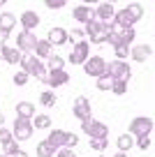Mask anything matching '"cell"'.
I'll return each instance as SVG.
<instances>
[{
	"label": "cell",
	"instance_id": "obj_1",
	"mask_svg": "<svg viewBox=\"0 0 155 157\" xmlns=\"http://www.w3.org/2000/svg\"><path fill=\"white\" fill-rule=\"evenodd\" d=\"M155 123H153V118L148 116H137L132 118V123H130V136L132 139H139V136H150V132H153Z\"/></svg>",
	"mask_w": 155,
	"mask_h": 157
},
{
	"label": "cell",
	"instance_id": "obj_2",
	"mask_svg": "<svg viewBox=\"0 0 155 157\" xmlns=\"http://www.w3.org/2000/svg\"><path fill=\"white\" fill-rule=\"evenodd\" d=\"M107 76L111 81H125L127 83L132 76V69L125 60H111V63H107Z\"/></svg>",
	"mask_w": 155,
	"mask_h": 157
},
{
	"label": "cell",
	"instance_id": "obj_3",
	"mask_svg": "<svg viewBox=\"0 0 155 157\" xmlns=\"http://www.w3.org/2000/svg\"><path fill=\"white\" fill-rule=\"evenodd\" d=\"M19 65H21V72H26L28 76H37V78H39L42 74H46V67H44V63H42V60H37L33 53L21 56Z\"/></svg>",
	"mask_w": 155,
	"mask_h": 157
},
{
	"label": "cell",
	"instance_id": "obj_4",
	"mask_svg": "<svg viewBox=\"0 0 155 157\" xmlns=\"http://www.w3.org/2000/svg\"><path fill=\"white\" fill-rule=\"evenodd\" d=\"M10 132H12V136H14V141L21 143V141H28V139H33L35 127H33V123H30V120H26V118H16Z\"/></svg>",
	"mask_w": 155,
	"mask_h": 157
},
{
	"label": "cell",
	"instance_id": "obj_5",
	"mask_svg": "<svg viewBox=\"0 0 155 157\" xmlns=\"http://www.w3.org/2000/svg\"><path fill=\"white\" fill-rule=\"evenodd\" d=\"M81 67H83V72H86L88 76H93V78L107 76V60L102 58V56H90Z\"/></svg>",
	"mask_w": 155,
	"mask_h": 157
},
{
	"label": "cell",
	"instance_id": "obj_6",
	"mask_svg": "<svg viewBox=\"0 0 155 157\" xmlns=\"http://www.w3.org/2000/svg\"><path fill=\"white\" fill-rule=\"evenodd\" d=\"M72 113H74V118H77V120H81V123H86V120H90V118H93L90 99H88V97H83V95H79V97L74 99Z\"/></svg>",
	"mask_w": 155,
	"mask_h": 157
},
{
	"label": "cell",
	"instance_id": "obj_7",
	"mask_svg": "<svg viewBox=\"0 0 155 157\" xmlns=\"http://www.w3.org/2000/svg\"><path fill=\"white\" fill-rule=\"evenodd\" d=\"M81 129L90 139H107V134H109V127L102 123V120H95V118H90V120L81 123Z\"/></svg>",
	"mask_w": 155,
	"mask_h": 157
},
{
	"label": "cell",
	"instance_id": "obj_8",
	"mask_svg": "<svg viewBox=\"0 0 155 157\" xmlns=\"http://www.w3.org/2000/svg\"><path fill=\"white\" fill-rule=\"evenodd\" d=\"M39 81L42 83H46L49 88H60V86H65L70 81V74L65 72V69H54V72H46L39 76Z\"/></svg>",
	"mask_w": 155,
	"mask_h": 157
},
{
	"label": "cell",
	"instance_id": "obj_9",
	"mask_svg": "<svg viewBox=\"0 0 155 157\" xmlns=\"http://www.w3.org/2000/svg\"><path fill=\"white\" fill-rule=\"evenodd\" d=\"M35 44H37V35H35V33L21 30V33L16 35V49H19L23 56L33 53V51H35Z\"/></svg>",
	"mask_w": 155,
	"mask_h": 157
},
{
	"label": "cell",
	"instance_id": "obj_10",
	"mask_svg": "<svg viewBox=\"0 0 155 157\" xmlns=\"http://www.w3.org/2000/svg\"><path fill=\"white\" fill-rule=\"evenodd\" d=\"M88 58H90V44H88V39H81V42L74 44L72 53H70V63L72 65H83Z\"/></svg>",
	"mask_w": 155,
	"mask_h": 157
},
{
	"label": "cell",
	"instance_id": "obj_11",
	"mask_svg": "<svg viewBox=\"0 0 155 157\" xmlns=\"http://www.w3.org/2000/svg\"><path fill=\"white\" fill-rule=\"evenodd\" d=\"M111 23H113V28H116V30H125V28H134L137 19L130 14V10H127V7H123V10H118L116 14H113Z\"/></svg>",
	"mask_w": 155,
	"mask_h": 157
},
{
	"label": "cell",
	"instance_id": "obj_12",
	"mask_svg": "<svg viewBox=\"0 0 155 157\" xmlns=\"http://www.w3.org/2000/svg\"><path fill=\"white\" fill-rule=\"evenodd\" d=\"M113 14H116V7H113L111 2H100V5L93 10V16H95L100 23H109V21L113 19Z\"/></svg>",
	"mask_w": 155,
	"mask_h": 157
},
{
	"label": "cell",
	"instance_id": "obj_13",
	"mask_svg": "<svg viewBox=\"0 0 155 157\" xmlns=\"http://www.w3.org/2000/svg\"><path fill=\"white\" fill-rule=\"evenodd\" d=\"M153 56V46L150 44H132L130 46V58L134 63H146Z\"/></svg>",
	"mask_w": 155,
	"mask_h": 157
},
{
	"label": "cell",
	"instance_id": "obj_14",
	"mask_svg": "<svg viewBox=\"0 0 155 157\" xmlns=\"http://www.w3.org/2000/svg\"><path fill=\"white\" fill-rule=\"evenodd\" d=\"M16 19H19L21 28H23V30H28V33H33V30L39 25V14H37V12H33V10L23 12V14H21V16H16Z\"/></svg>",
	"mask_w": 155,
	"mask_h": 157
},
{
	"label": "cell",
	"instance_id": "obj_15",
	"mask_svg": "<svg viewBox=\"0 0 155 157\" xmlns=\"http://www.w3.org/2000/svg\"><path fill=\"white\" fill-rule=\"evenodd\" d=\"M21 51L16 49V46H0V60H5L7 65H19V60H21Z\"/></svg>",
	"mask_w": 155,
	"mask_h": 157
},
{
	"label": "cell",
	"instance_id": "obj_16",
	"mask_svg": "<svg viewBox=\"0 0 155 157\" xmlns=\"http://www.w3.org/2000/svg\"><path fill=\"white\" fill-rule=\"evenodd\" d=\"M46 42L51 46H63V44H67V30L65 28H51L49 30V35H46Z\"/></svg>",
	"mask_w": 155,
	"mask_h": 157
},
{
	"label": "cell",
	"instance_id": "obj_17",
	"mask_svg": "<svg viewBox=\"0 0 155 157\" xmlns=\"http://www.w3.org/2000/svg\"><path fill=\"white\" fill-rule=\"evenodd\" d=\"M33 56H35L37 60H42V63H44V60H49L51 56H54V46L49 44L46 39H37V44H35Z\"/></svg>",
	"mask_w": 155,
	"mask_h": 157
},
{
	"label": "cell",
	"instance_id": "obj_18",
	"mask_svg": "<svg viewBox=\"0 0 155 157\" xmlns=\"http://www.w3.org/2000/svg\"><path fill=\"white\" fill-rule=\"evenodd\" d=\"M72 19L86 25L88 21H93V19H95V16H93V7H88V5H77V7L72 10Z\"/></svg>",
	"mask_w": 155,
	"mask_h": 157
},
{
	"label": "cell",
	"instance_id": "obj_19",
	"mask_svg": "<svg viewBox=\"0 0 155 157\" xmlns=\"http://www.w3.org/2000/svg\"><path fill=\"white\" fill-rule=\"evenodd\" d=\"M46 143L54 148V150H60V148L65 146V129H49Z\"/></svg>",
	"mask_w": 155,
	"mask_h": 157
},
{
	"label": "cell",
	"instance_id": "obj_20",
	"mask_svg": "<svg viewBox=\"0 0 155 157\" xmlns=\"http://www.w3.org/2000/svg\"><path fill=\"white\" fill-rule=\"evenodd\" d=\"M16 23H19L16 14H12V12H2V14H0V30H2V33H12Z\"/></svg>",
	"mask_w": 155,
	"mask_h": 157
},
{
	"label": "cell",
	"instance_id": "obj_21",
	"mask_svg": "<svg viewBox=\"0 0 155 157\" xmlns=\"http://www.w3.org/2000/svg\"><path fill=\"white\" fill-rule=\"evenodd\" d=\"M33 116H35V104L33 102H19L16 104V118L33 120Z\"/></svg>",
	"mask_w": 155,
	"mask_h": 157
},
{
	"label": "cell",
	"instance_id": "obj_22",
	"mask_svg": "<svg viewBox=\"0 0 155 157\" xmlns=\"http://www.w3.org/2000/svg\"><path fill=\"white\" fill-rule=\"evenodd\" d=\"M30 123H33L35 129H49V127H51V116H46V113H39V116H37V113H35Z\"/></svg>",
	"mask_w": 155,
	"mask_h": 157
},
{
	"label": "cell",
	"instance_id": "obj_23",
	"mask_svg": "<svg viewBox=\"0 0 155 157\" xmlns=\"http://www.w3.org/2000/svg\"><path fill=\"white\" fill-rule=\"evenodd\" d=\"M116 146H118V152H127L130 148H134V139H132L130 134H118Z\"/></svg>",
	"mask_w": 155,
	"mask_h": 157
},
{
	"label": "cell",
	"instance_id": "obj_24",
	"mask_svg": "<svg viewBox=\"0 0 155 157\" xmlns=\"http://www.w3.org/2000/svg\"><path fill=\"white\" fill-rule=\"evenodd\" d=\"M134 28H125V30H118V42L123 46H132L134 44Z\"/></svg>",
	"mask_w": 155,
	"mask_h": 157
},
{
	"label": "cell",
	"instance_id": "obj_25",
	"mask_svg": "<svg viewBox=\"0 0 155 157\" xmlns=\"http://www.w3.org/2000/svg\"><path fill=\"white\" fill-rule=\"evenodd\" d=\"M54 69H65V58L58 53H54L46 60V72H54Z\"/></svg>",
	"mask_w": 155,
	"mask_h": 157
},
{
	"label": "cell",
	"instance_id": "obj_26",
	"mask_svg": "<svg viewBox=\"0 0 155 157\" xmlns=\"http://www.w3.org/2000/svg\"><path fill=\"white\" fill-rule=\"evenodd\" d=\"M102 25H104V23H100L97 19H93V21H88V23L83 25V33H86L88 37H95V35L102 33Z\"/></svg>",
	"mask_w": 155,
	"mask_h": 157
},
{
	"label": "cell",
	"instance_id": "obj_27",
	"mask_svg": "<svg viewBox=\"0 0 155 157\" xmlns=\"http://www.w3.org/2000/svg\"><path fill=\"white\" fill-rule=\"evenodd\" d=\"M39 104H42V106H54L56 104V93L54 90H42V93H39Z\"/></svg>",
	"mask_w": 155,
	"mask_h": 157
},
{
	"label": "cell",
	"instance_id": "obj_28",
	"mask_svg": "<svg viewBox=\"0 0 155 157\" xmlns=\"http://www.w3.org/2000/svg\"><path fill=\"white\" fill-rule=\"evenodd\" d=\"M54 155H56V150L46 143V139L37 143V157H54Z\"/></svg>",
	"mask_w": 155,
	"mask_h": 157
},
{
	"label": "cell",
	"instance_id": "obj_29",
	"mask_svg": "<svg viewBox=\"0 0 155 157\" xmlns=\"http://www.w3.org/2000/svg\"><path fill=\"white\" fill-rule=\"evenodd\" d=\"M83 28H72V30H67V42H74V44H77V42H81L83 39Z\"/></svg>",
	"mask_w": 155,
	"mask_h": 157
},
{
	"label": "cell",
	"instance_id": "obj_30",
	"mask_svg": "<svg viewBox=\"0 0 155 157\" xmlns=\"http://www.w3.org/2000/svg\"><path fill=\"white\" fill-rule=\"evenodd\" d=\"M19 150H21L19 141H10V143H5V146H2V155H5V157H12L14 152H19Z\"/></svg>",
	"mask_w": 155,
	"mask_h": 157
},
{
	"label": "cell",
	"instance_id": "obj_31",
	"mask_svg": "<svg viewBox=\"0 0 155 157\" xmlns=\"http://www.w3.org/2000/svg\"><path fill=\"white\" fill-rule=\"evenodd\" d=\"M74 146H79V136H77V134H72V132H65V146L63 148L74 150Z\"/></svg>",
	"mask_w": 155,
	"mask_h": 157
},
{
	"label": "cell",
	"instance_id": "obj_32",
	"mask_svg": "<svg viewBox=\"0 0 155 157\" xmlns=\"http://www.w3.org/2000/svg\"><path fill=\"white\" fill-rule=\"evenodd\" d=\"M109 90H111L113 95H125L127 93V83L125 81H111V88Z\"/></svg>",
	"mask_w": 155,
	"mask_h": 157
},
{
	"label": "cell",
	"instance_id": "obj_33",
	"mask_svg": "<svg viewBox=\"0 0 155 157\" xmlns=\"http://www.w3.org/2000/svg\"><path fill=\"white\" fill-rule=\"evenodd\" d=\"M127 10H130V14L134 16L137 21L144 16V5H139V2H130V5H127Z\"/></svg>",
	"mask_w": 155,
	"mask_h": 157
},
{
	"label": "cell",
	"instance_id": "obj_34",
	"mask_svg": "<svg viewBox=\"0 0 155 157\" xmlns=\"http://www.w3.org/2000/svg\"><path fill=\"white\" fill-rule=\"evenodd\" d=\"M113 53H116V60H125L127 56H130V46L116 44V46H113Z\"/></svg>",
	"mask_w": 155,
	"mask_h": 157
},
{
	"label": "cell",
	"instance_id": "obj_35",
	"mask_svg": "<svg viewBox=\"0 0 155 157\" xmlns=\"http://www.w3.org/2000/svg\"><path fill=\"white\" fill-rule=\"evenodd\" d=\"M95 88H97V90H109V88H111V78H109V76L95 78Z\"/></svg>",
	"mask_w": 155,
	"mask_h": 157
},
{
	"label": "cell",
	"instance_id": "obj_36",
	"mask_svg": "<svg viewBox=\"0 0 155 157\" xmlns=\"http://www.w3.org/2000/svg\"><path fill=\"white\" fill-rule=\"evenodd\" d=\"M107 146H109L107 139H90V148H93V150H97V152H102Z\"/></svg>",
	"mask_w": 155,
	"mask_h": 157
},
{
	"label": "cell",
	"instance_id": "obj_37",
	"mask_svg": "<svg viewBox=\"0 0 155 157\" xmlns=\"http://www.w3.org/2000/svg\"><path fill=\"white\" fill-rule=\"evenodd\" d=\"M134 146L139 148V150H148V148H150V136H139V139H134Z\"/></svg>",
	"mask_w": 155,
	"mask_h": 157
},
{
	"label": "cell",
	"instance_id": "obj_38",
	"mask_svg": "<svg viewBox=\"0 0 155 157\" xmlns=\"http://www.w3.org/2000/svg\"><path fill=\"white\" fill-rule=\"evenodd\" d=\"M28 81H30V76L26 72H16L14 74V86H26Z\"/></svg>",
	"mask_w": 155,
	"mask_h": 157
},
{
	"label": "cell",
	"instance_id": "obj_39",
	"mask_svg": "<svg viewBox=\"0 0 155 157\" xmlns=\"http://www.w3.org/2000/svg\"><path fill=\"white\" fill-rule=\"evenodd\" d=\"M10 141H14V136H12V132L7 127H0V143L5 146V143H10Z\"/></svg>",
	"mask_w": 155,
	"mask_h": 157
},
{
	"label": "cell",
	"instance_id": "obj_40",
	"mask_svg": "<svg viewBox=\"0 0 155 157\" xmlns=\"http://www.w3.org/2000/svg\"><path fill=\"white\" fill-rule=\"evenodd\" d=\"M44 5H46V10H63V7H65V0H46Z\"/></svg>",
	"mask_w": 155,
	"mask_h": 157
},
{
	"label": "cell",
	"instance_id": "obj_41",
	"mask_svg": "<svg viewBox=\"0 0 155 157\" xmlns=\"http://www.w3.org/2000/svg\"><path fill=\"white\" fill-rule=\"evenodd\" d=\"M88 44H107V35H104V33L95 35V37H90V39H88Z\"/></svg>",
	"mask_w": 155,
	"mask_h": 157
},
{
	"label": "cell",
	"instance_id": "obj_42",
	"mask_svg": "<svg viewBox=\"0 0 155 157\" xmlns=\"http://www.w3.org/2000/svg\"><path fill=\"white\" fill-rule=\"evenodd\" d=\"M54 157H77L74 155V150H67V148H60V150H56Z\"/></svg>",
	"mask_w": 155,
	"mask_h": 157
},
{
	"label": "cell",
	"instance_id": "obj_43",
	"mask_svg": "<svg viewBox=\"0 0 155 157\" xmlns=\"http://www.w3.org/2000/svg\"><path fill=\"white\" fill-rule=\"evenodd\" d=\"M7 39H10V33H2V30H0V46H7Z\"/></svg>",
	"mask_w": 155,
	"mask_h": 157
},
{
	"label": "cell",
	"instance_id": "obj_44",
	"mask_svg": "<svg viewBox=\"0 0 155 157\" xmlns=\"http://www.w3.org/2000/svg\"><path fill=\"white\" fill-rule=\"evenodd\" d=\"M12 157H28V152H26V150H19V152H14Z\"/></svg>",
	"mask_w": 155,
	"mask_h": 157
},
{
	"label": "cell",
	"instance_id": "obj_45",
	"mask_svg": "<svg viewBox=\"0 0 155 157\" xmlns=\"http://www.w3.org/2000/svg\"><path fill=\"white\" fill-rule=\"evenodd\" d=\"M0 127H5V113L0 111Z\"/></svg>",
	"mask_w": 155,
	"mask_h": 157
},
{
	"label": "cell",
	"instance_id": "obj_46",
	"mask_svg": "<svg viewBox=\"0 0 155 157\" xmlns=\"http://www.w3.org/2000/svg\"><path fill=\"white\" fill-rule=\"evenodd\" d=\"M113 157H127V152H118L116 150V155H113Z\"/></svg>",
	"mask_w": 155,
	"mask_h": 157
},
{
	"label": "cell",
	"instance_id": "obj_47",
	"mask_svg": "<svg viewBox=\"0 0 155 157\" xmlns=\"http://www.w3.org/2000/svg\"><path fill=\"white\" fill-rule=\"evenodd\" d=\"M2 7H5V2H0V14H2Z\"/></svg>",
	"mask_w": 155,
	"mask_h": 157
},
{
	"label": "cell",
	"instance_id": "obj_48",
	"mask_svg": "<svg viewBox=\"0 0 155 157\" xmlns=\"http://www.w3.org/2000/svg\"><path fill=\"white\" fill-rule=\"evenodd\" d=\"M0 157H5V155H0Z\"/></svg>",
	"mask_w": 155,
	"mask_h": 157
},
{
	"label": "cell",
	"instance_id": "obj_49",
	"mask_svg": "<svg viewBox=\"0 0 155 157\" xmlns=\"http://www.w3.org/2000/svg\"><path fill=\"white\" fill-rule=\"evenodd\" d=\"M100 157H102V155H100Z\"/></svg>",
	"mask_w": 155,
	"mask_h": 157
}]
</instances>
